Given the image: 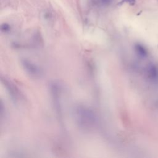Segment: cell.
<instances>
[{
    "label": "cell",
    "mask_w": 158,
    "mask_h": 158,
    "mask_svg": "<svg viewBox=\"0 0 158 158\" xmlns=\"http://www.w3.org/2000/svg\"><path fill=\"white\" fill-rule=\"evenodd\" d=\"M97 1L99 4L102 6L109 5L112 1V0H97Z\"/></svg>",
    "instance_id": "6da1fadb"
},
{
    "label": "cell",
    "mask_w": 158,
    "mask_h": 158,
    "mask_svg": "<svg viewBox=\"0 0 158 158\" xmlns=\"http://www.w3.org/2000/svg\"><path fill=\"white\" fill-rule=\"evenodd\" d=\"M124 2L128 3L130 5H134L136 3V0H122V1H120V4H123Z\"/></svg>",
    "instance_id": "7a4b0ae2"
}]
</instances>
